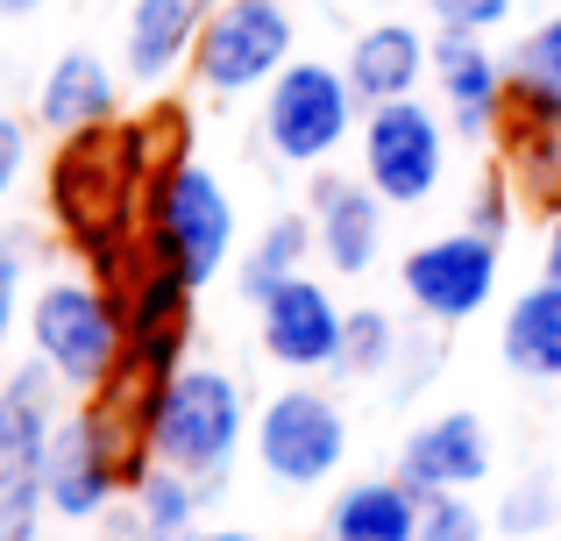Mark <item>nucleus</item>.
<instances>
[{"instance_id":"obj_34","label":"nucleus","mask_w":561,"mask_h":541,"mask_svg":"<svg viewBox=\"0 0 561 541\" xmlns=\"http://www.w3.org/2000/svg\"><path fill=\"white\" fill-rule=\"evenodd\" d=\"M185 541H256V534H249V528H192Z\"/></svg>"},{"instance_id":"obj_27","label":"nucleus","mask_w":561,"mask_h":541,"mask_svg":"<svg viewBox=\"0 0 561 541\" xmlns=\"http://www.w3.org/2000/svg\"><path fill=\"white\" fill-rule=\"evenodd\" d=\"M420 541H491V520L469 506V492H434L420 506Z\"/></svg>"},{"instance_id":"obj_1","label":"nucleus","mask_w":561,"mask_h":541,"mask_svg":"<svg viewBox=\"0 0 561 541\" xmlns=\"http://www.w3.org/2000/svg\"><path fill=\"white\" fill-rule=\"evenodd\" d=\"M234 250V200L192 150L157 157L142 185V257L179 271L185 285H214Z\"/></svg>"},{"instance_id":"obj_17","label":"nucleus","mask_w":561,"mask_h":541,"mask_svg":"<svg viewBox=\"0 0 561 541\" xmlns=\"http://www.w3.org/2000/svg\"><path fill=\"white\" fill-rule=\"evenodd\" d=\"M114 114H122V79H114L107 57L93 50L50 57V71L36 86V122L50 136H85V128H107Z\"/></svg>"},{"instance_id":"obj_7","label":"nucleus","mask_w":561,"mask_h":541,"mask_svg":"<svg viewBox=\"0 0 561 541\" xmlns=\"http://www.w3.org/2000/svg\"><path fill=\"white\" fill-rule=\"evenodd\" d=\"M256 463L271 485L285 492H320L334 471L348 463V414L328 399L320 385H285L256 406Z\"/></svg>"},{"instance_id":"obj_19","label":"nucleus","mask_w":561,"mask_h":541,"mask_svg":"<svg viewBox=\"0 0 561 541\" xmlns=\"http://www.w3.org/2000/svg\"><path fill=\"white\" fill-rule=\"evenodd\" d=\"M420 492L405 477H363L328 506V541H420Z\"/></svg>"},{"instance_id":"obj_4","label":"nucleus","mask_w":561,"mask_h":541,"mask_svg":"<svg viewBox=\"0 0 561 541\" xmlns=\"http://www.w3.org/2000/svg\"><path fill=\"white\" fill-rule=\"evenodd\" d=\"M263 150L291 171H320L348 143V128H363V93L348 86L342 65H313L291 57L271 86H263Z\"/></svg>"},{"instance_id":"obj_9","label":"nucleus","mask_w":561,"mask_h":541,"mask_svg":"<svg viewBox=\"0 0 561 541\" xmlns=\"http://www.w3.org/2000/svg\"><path fill=\"white\" fill-rule=\"evenodd\" d=\"M398 285H405L412 314L440 320V328H462L483 306L497 300V236L483 228H448V236H426L420 250H405L398 264Z\"/></svg>"},{"instance_id":"obj_28","label":"nucleus","mask_w":561,"mask_h":541,"mask_svg":"<svg viewBox=\"0 0 561 541\" xmlns=\"http://www.w3.org/2000/svg\"><path fill=\"white\" fill-rule=\"evenodd\" d=\"M462 222H469V228H483V236H497V243L512 236V222H519V185H512V171H505V165L477 179V193H469V214H462Z\"/></svg>"},{"instance_id":"obj_37","label":"nucleus","mask_w":561,"mask_h":541,"mask_svg":"<svg viewBox=\"0 0 561 541\" xmlns=\"http://www.w3.org/2000/svg\"><path fill=\"white\" fill-rule=\"evenodd\" d=\"M554 541H561V528H554Z\"/></svg>"},{"instance_id":"obj_35","label":"nucleus","mask_w":561,"mask_h":541,"mask_svg":"<svg viewBox=\"0 0 561 541\" xmlns=\"http://www.w3.org/2000/svg\"><path fill=\"white\" fill-rule=\"evenodd\" d=\"M36 8H50V0H0V14H8V22H22V14H36Z\"/></svg>"},{"instance_id":"obj_20","label":"nucleus","mask_w":561,"mask_h":541,"mask_svg":"<svg viewBox=\"0 0 561 541\" xmlns=\"http://www.w3.org/2000/svg\"><path fill=\"white\" fill-rule=\"evenodd\" d=\"M505 79H512L505 122H561V8L512 43Z\"/></svg>"},{"instance_id":"obj_32","label":"nucleus","mask_w":561,"mask_h":541,"mask_svg":"<svg viewBox=\"0 0 561 541\" xmlns=\"http://www.w3.org/2000/svg\"><path fill=\"white\" fill-rule=\"evenodd\" d=\"M93 541H157L150 534V520L136 514V506H107V514H100V534Z\"/></svg>"},{"instance_id":"obj_18","label":"nucleus","mask_w":561,"mask_h":541,"mask_svg":"<svg viewBox=\"0 0 561 541\" xmlns=\"http://www.w3.org/2000/svg\"><path fill=\"white\" fill-rule=\"evenodd\" d=\"M497 357H505V371L534 377V385H561V285H554V278L526 285L519 300L505 306Z\"/></svg>"},{"instance_id":"obj_5","label":"nucleus","mask_w":561,"mask_h":541,"mask_svg":"<svg viewBox=\"0 0 561 541\" xmlns=\"http://www.w3.org/2000/svg\"><path fill=\"white\" fill-rule=\"evenodd\" d=\"M57 377L43 363L0 377V541H43L50 499H43V457L57 428Z\"/></svg>"},{"instance_id":"obj_24","label":"nucleus","mask_w":561,"mask_h":541,"mask_svg":"<svg viewBox=\"0 0 561 541\" xmlns=\"http://www.w3.org/2000/svg\"><path fill=\"white\" fill-rule=\"evenodd\" d=\"M398 342H405V328H398L383 306H356V314H348V328H342V357H334V377H391Z\"/></svg>"},{"instance_id":"obj_33","label":"nucleus","mask_w":561,"mask_h":541,"mask_svg":"<svg viewBox=\"0 0 561 541\" xmlns=\"http://www.w3.org/2000/svg\"><path fill=\"white\" fill-rule=\"evenodd\" d=\"M540 278L561 285V214H548V243H540Z\"/></svg>"},{"instance_id":"obj_11","label":"nucleus","mask_w":561,"mask_h":541,"mask_svg":"<svg viewBox=\"0 0 561 541\" xmlns=\"http://www.w3.org/2000/svg\"><path fill=\"white\" fill-rule=\"evenodd\" d=\"M426 86L440 93V114H448L455 136L491 143L497 128H505L512 79H505V57H497L483 36H469V29H440V36H434V79H426Z\"/></svg>"},{"instance_id":"obj_12","label":"nucleus","mask_w":561,"mask_h":541,"mask_svg":"<svg viewBox=\"0 0 561 541\" xmlns=\"http://www.w3.org/2000/svg\"><path fill=\"white\" fill-rule=\"evenodd\" d=\"M192 292L179 271L142 264L122 285V314H128V363L142 385H164L171 371H185V342H192Z\"/></svg>"},{"instance_id":"obj_16","label":"nucleus","mask_w":561,"mask_h":541,"mask_svg":"<svg viewBox=\"0 0 561 541\" xmlns=\"http://www.w3.org/2000/svg\"><path fill=\"white\" fill-rule=\"evenodd\" d=\"M348 86L363 93V108H377V100H405L420 93L426 79H434V36L412 22H398V14H383V22L356 29V43H348Z\"/></svg>"},{"instance_id":"obj_21","label":"nucleus","mask_w":561,"mask_h":541,"mask_svg":"<svg viewBox=\"0 0 561 541\" xmlns=\"http://www.w3.org/2000/svg\"><path fill=\"white\" fill-rule=\"evenodd\" d=\"M306 257H320L313 214H277V222L242 250V264H234V292L256 306L263 292H277L285 278H299V271H306Z\"/></svg>"},{"instance_id":"obj_22","label":"nucleus","mask_w":561,"mask_h":541,"mask_svg":"<svg viewBox=\"0 0 561 541\" xmlns=\"http://www.w3.org/2000/svg\"><path fill=\"white\" fill-rule=\"evenodd\" d=\"M505 171L534 214H561V122H505L497 128Z\"/></svg>"},{"instance_id":"obj_8","label":"nucleus","mask_w":561,"mask_h":541,"mask_svg":"<svg viewBox=\"0 0 561 541\" xmlns=\"http://www.w3.org/2000/svg\"><path fill=\"white\" fill-rule=\"evenodd\" d=\"M363 179L377 185L391 207H426L448 165V114L426 108L420 93L405 100H377L363 108Z\"/></svg>"},{"instance_id":"obj_26","label":"nucleus","mask_w":561,"mask_h":541,"mask_svg":"<svg viewBox=\"0 0 561 541\" xmlns=\"http://www.w3.org/2000/svg\"><path fill=\"white\" fill-rule=\"evenodd\" d=\"M448 363V328L440 320H420V328H405V342H398V363H391V377H398V392H420L426 377Z\"/></svg>"},{"instance_id":"obj_23","label":"nucleus","mask_w":561,"mask_h":541,"mask_svg":"<svg viewBox=\"0 0 561 541\" xmlns=\"http://www.w3.org/2000/svg\"><path fill=\"white\" fill-rule=\"evenodd\" d=\"M128 506H136L142 520H150L157 541H185L199 528V506H206V485L185 471H171V463H150V471L128 485Z\"/></svg>"},{"instance_id":"obj_10","label":"nucleus","mask_w":561,"mask_h":541,"mask_svg":"<svg viewBox=\"0 0 561 541\" xmlns=\"http://www.w3.org/2000/svg\"><path fill=\"white\" fill-rule=\"evenodd\" d=\"M342 328H348V314L334 306V292L320 285V278H306V271L256 300V342H263V357L285 363L291 377L334 371V357H342Z\"/></svg>"},{"instance_id":"obj_2","label":"nucleus","mask_w":561,"mask_h":541,"mask_svg":"<svg viewBox=\"0 0 561 541\" xmlns=\"http://www.w3.org/2000/svg\"><path fill=\"white\" fill-rule=\"evenodd\" d=\"M249 428H256V414H249L242 385H234L228 371H214V363H185V371H171L164 385L150 392V457L171 463V471L199 477L206 499L220 492V477H228L234 449L249 442Z\"/></svg>"},{"instance_id":"obj_29","label":"nucleus","mask_w":561,"mask_h":541,"mask_svg":"<svg viewBox=\"0 0 561 541\" xmlns=\"http://www.w3.org/2000/svg\"><path fill=\"white\" fill-rule=\"evenodd\" d=\"M22 278H28V243L22 236H0V377H8V335L14 320H28V300H22Z\"/></svg>"},{"instance_id":"obj_30","label":"nucleus","mask_w":561,"mask_h":541,"mask_svg":"<svg viewBox=\"0 0 561 541\" xmlns=\"http://www.w3.org/2000/svg\"><path fill=\"white\" fill-rule=\"evenodd\" d=\"M426 14H434V29H469V36H491V29L512 22V8L519 0H420Z\"/></svg>"},{"instance_id":"obj_25","label":"nucleus","mask_w":561,"mask_h":541,"mask_svg":"<svg viewBox=\"0 0 561 541\" xmlns=\"http://www.w3.org/2000/svg\"><path fill=\"white\" fill-rule=\"evenodd\" d=\"M497 528H505L512 541H540V534H554V520H561V485H554V471H526L519 485L497 499Z\"/></svg>"},{"instance_id":"obj_36","label":"nucleus","mask_w":561,"mask_h":541,"mask_svg":"<svg viewBox=\"0 0 561 541\" xmlns=\"http://www.w3.org/2000/svg\"><path fill=\"white\" fill-rule=\"evenodd\" d=\"M370 8H405V0H370Z\"/></svg>"},{"instance_id":"obj_15","label":"nucleus","mask_w":561,"mask_h":541,"mask_svg":"<svg viewBox=\"0 0 561 541\" xmlns=\"http://www.w3.org/2000/svg\"><path fill=\"white\" fill-rule=\"evenodd\" d=\"M214 8L220 0H136L122 22V71L136 86H164L192 71V50H199Z\"/></svg>"},{"instance_id":"obj_6","label":"nucleus","mask_w":561,"mask_h":541,"mask_svg":"<svg viewBox=\"0 0 561 541\" xmlns=\"http://www.w3.org/2000/svg\"><path fill=\"white\" fill-rule=\"evenodd\" d=\"M291 43H299L291 0H220L192 50V86L214 100H249L291 65Z\"/></svg>"},{"instance_id":"obj_3","label":"nucleus","mask_w":561,"mask_h":541,"mask_svg":"<svg viewBox=\"0 0 561 541\" xmlns=\"http://www.w3.org/2000/svg\"><path fill=\"white\" fill-rule=\"evenodd\" d=\"M28 349L65 392H100L128 363V314L100 278H50L28 292Z\"/></svg>"},{"instance_id":"obj_14","label":"nucleus","mask_w":561,"mask_h":541,"mask_svg":"<svg viewBox=\"0 0 561 541\" xmlns=\"http://www.w3.org/2000/svg\"><path fill=\"white\" fill-rule=\"evenodd\" d=\"M398 477L420 499H434V492H477L491 477V428H483V414L448 406V414L420 420L405 435V449H398Z\"/></svg>"},{"instance_id":"obj_13","label":"nucleus","mask_w":561,"mask_h":541,"mask_svg":"<svg viewBox=\"0 0 561 541\" xmlns=\"http://www.w3.org/2000/svg\"><path fill=\"white\" fill-rule=\"evenodd\" d=\"M383 207H391V200H383L370 179L313 171L306 214H313V236H320V264L334 278H363L383 257Z\"/></svg>"},{"instance_id":"obj_31","label":"nucleus","mask_w":561,"mask_h":541,"mask_svg":"<svg viewBox=\"0 0 561 541\" xmlns=\"http://www.w3.org/2000/svg\"><path fill=\"white\" fill-rule=\"evenodd\" d=\"M28 171V122H14V114H0V207L14 200V185H22Z\"/></svg>"}]
</instances>
